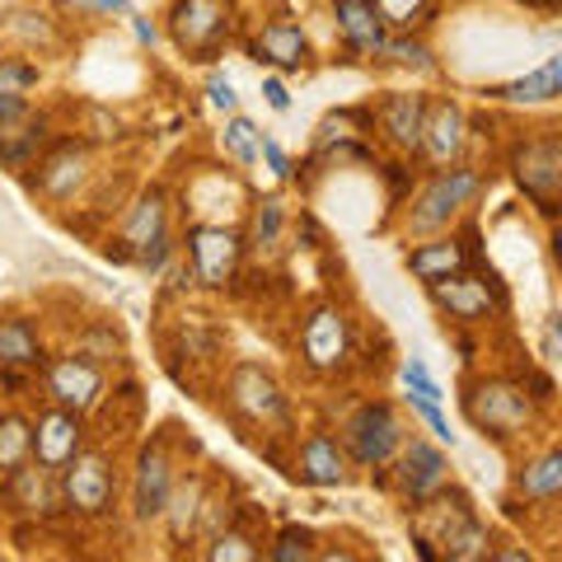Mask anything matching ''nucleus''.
<instances>
[{
    "label": "nucleus",
    "mask_w": 562,
    "mask_h": 562,
    "mask_svg": "<svg viewBox=\"0 0 562 562\" xmlns=\"http://www.w3.org/2000/svg\"><path fill=\"white\" fill-rule=\"evenodd\" d=\"M413 506L441 520V525H436V535L431 530L417 535V553L422 558H436L431 543H441V558H450V562H479V558H487V543L492 539L483 530V520L473 516V506H469L464 492H446V483H441L431 497H422Z\"/></svg>",
    "instance_id": "obj_1"
},
{
    "label": "nucleus",
    "mask_w": 562,
    "mask_h": 562,
    "mask_svg": "<svg viewBox=\"0 0 562 562\" xmlns=\"http://www.w3.org/2000/svg\"><path fill=\"white\" fill-rule=\"evenodd\" d=\"M464 413L483 436L512 441L516 431H525V422L535 417V398L516 380H473L464 394Z\"/></svg>",
    "instance_id": "obj_2"
},
{
    "label": "nucleus",
    "mask_w": 562,
    "mask_h": 562,
    "mask_svg": "<svg viewBox=\"0 0 562 562\" xmlns=\"http://www.w3.org/2000/svg\"><path fill=\"white\" fill-rule=\"evenodd\" d=\"M169 33L188 57H198V61L221 57V47L235 33V0H173Z\"/></svg>",
    "instance_id": "obj_3"
},
{
    "label": "nucleus",
    "mask_w": 562,
    "mask_h": 562,
    "mask_svg": "<svg viewBox=\"0 0 562 562\" xmlns=\"http://www.w3.org/2000/svg\"><path fill=\"white\" fill-rule=\"evenodd\" d=\"M57 473H61V502H66L76 516L99 520V516L113 512L117 473H113V464H109V454H103V450H85V446H80Z\"/></svg>",
    "instance_id": "obj_4"
},
{
    "label": "nucleus",
    "mask_w": 562,
    "mask_h": 562,
    "mask_svg": "<svg viewBox=\"0 0 562 562\" xmlns=\"http://www.w3.org/2000/svg\"><path fill=\"white\" fill-rule=\"evenodd\" d=\"M479 192H483V173H479V169L446 165L427 188H422L417 206L408 211V231H413V235L441 231V225H450L473 198H479Z\"/></svg>",
    "instance_id": "obj_5"
},
{
    "label": "nucleus",
    "mask_w": 562,
    "mask_h": 562,
    "mask_svg": "<svg viewBox=\"0 0 562 562\" xmlns=\"http://www.w3.org/2000/svg\"><path fill=\"white\" fill-rule=\"evenodd\" d=\"M431 301L441 314H450V319H460V324H483L492 319V314H502L506 310V291H502V281L492 277V272H450L441 281H431Z\"/></svg>",
    "instance_id": "obj_6"
},
{
    "label": "nucleus",
    "mask_w": 562,
    "mask_h": 562,
    "mask_svg": "<svg viewBox=\"0 0 562 562\" xmlns=\"http://www.w3.org/2000/svg\"><path fill=\"white\" fill-rule=\"evenodd\" d=\"M512 173L520 192L539 206V216H558V192H562V140L558 136H535L520 140L512 150Z\"/></svg>",
    "instance_id": "obj_7"
},
{
    "label": "nucleus",
    "mask_w": 562,
    "mask_h": 562,
    "mask_svg": "<svg viewBox=\"0 0 562 562\" xmlns=\"http://www.w3.org/2000/svg\"><path fill=\"white\" fill-rule=\"evenodd\" d=\"M403 446V422L390 403H361L347 422V454L361 469H384Z\"/></svg>",
    "instance_id": "obj_8"
},
{
    "label": "nucleus",
    "mask_w": 562,
    "mask_h": 562,
    "mask_svg": "<svg viewBox=\"0 0 562 562\" xmlns=\"http://www.w3.org/2000/svg\"><path fill=\"white\" fill-rule=\"evenodd\" d=\"M188 258H192V281H202L211 291H225L239 272L244 239L225 225H192L188 231Z\"/></svg>",
    "instance_id": "obj_9"
},
{
    "label": "nucleus",
    "mask_w": 562,
    "mask_h": 562,
    "mask_svg": "<svg viewBox=\"0 0 562 562\" xmlns=\"http://www.w3.org/2000/svg\"><path fill=\"white\" fill-rule=\"evenodd\" d=\"M301 357L314 375H338L347 357H351V333H347V319H342V310H333V305H319L305 319L301 328Z\"/></svg>",
    "instance_id": "obj_10"
},
{
    "label": "nucleus",
    "mask_w": 562,
    "mask_h": 562,
    "mask_svg": "<svg viewBox=\"0 0 562 562\" xmlns=\"http://www.w3.org/2000/svg\"><path fill=\"white\" fill-rule=\"evenodd\" d=\"M47 394L57 408H70V413H94L103 403V371L99 361H90L85 351H70V357H61L57 366L47 371Z\"/></svg>",
    "instance_id": "obj_11"
},
{
    "label": "nucleus",
    "mask_w": 562,
    "mask_h": 562,
    "mask_svg": "<svg viewBox=\"0 0 562 562\" xmlns=\"http://www.w3.org/2000/svg\"><path fill=\"white\" fill-rule=\"evenodd\" d=\"M231 408L244 413L249 422H258V427H286V398H281L277 390V380L262 371V366H235V375H231Z\"/></svg>",
    "instance_id": "obj_12"
},
{
    "label": "nucleus",
    "mask_w": 562,
    "mask_h": 562,
    "mask_svg": "<svg viewBox=\"0 0 562 562\" xmlns=\"http://www.w3.org/2000/svg\"><path fill=\"white\" fill-rule=\"evenodd\" d=\"M469 146V122H464V109L454 99H427V117H422V155L431 165H460V155Z\"/></svg>",
    "instance_id": "obj_13"
},
{
    "label": "nucleus",
    "mask_w": 562,
    "mask_h": 562,
    "mask_svg": "<svg viewBox=\"0 0 562 562\" xmlns=\"http://www.w3.org/2000/svg\"><path fill=\"white\" fill-rule=\"evenodd\" d=\"M169 492H173L169 450H165V441H150L146 450L136 454V479H132V512H136V520H160Z\"/></svg>",
    "instance_id": "obj_14"
},
{
    "label": "nucleus",
    "mask_w": 562,
    "mask_h": 562,
    "mask_svg": "<svg viewBox=\"0 0 562 562\" xmlns=\"http://www.w3.org/2000/svg\"><path fill=\"white\" fill-rule=\"evenodd\" d=\"M165 225H169V198H165L160 188L140 192L136 206L127 211V221H122V235L109 244V258H117V262H132L140 244L155 239V235H165Z\"/></svg>",
    "instance_id": "obj_15"
},
{
    "label": "nucleus",
    "mask_w": 562,
    "mask_h": 562,
    "mask_svg": "<svg viewBox=\"0 0 562 562\" xmlns=\"http://www.w3.org/2000/svg\"><path fill=\"white\" fill-rule=\"evenodd\" d=\"M80 446H85V417L70 413V408L43 413L38 427H33V460L47 464V469H61Z\"/></svg>",
    "instance_id": "obj_16"
},
{
    "label": "nucleus",
    "mask_w": 562,
    "mask_h": 562,
    "mask_svg": "<svg viewBox=\"0 0 562 562\" xmlns=\"http://www.w3.org/2000/svg\"><path fill=\"white\" fill-rule=\"evenodd\" d=\"M446 454L427 446V441H403L398 446V487H403V497L408 502H422V497H431L436 487L446 483Z\"/></svg>",
    "instance_id": "obj_17"
},
{
    "label": "nucleus",
    "mask_w": 562,
    "mask_h": 562,
    "mask_svg": "<svg viewBox=\"0 0 562 562\" xmlns=\"http://www.w3.org/2000/svg\"><path fill=\"white\" fill-rule=\"evenodd\" d=\"M5 479H10L5 497L14 502V512H24V516H47L52 502H61L57 469H47V464H38V460L20 464L14 473H5Z\"/></svg>",
    "instance_id": "obj_18"
},
{
    "label": "nucleus",
    "mask_w": 562,
    "mask_h": 562,
    "mask_svg": "<svg viewBox=\"0 0 562 562\" xmlns=\"http://www.w3.org/2000/svg\"><path fill=\"white\" fill-rule=\"evenodd\" d=\"M295 473H301V483L310 487H342L351 479V469H347V450L333 441V436L324 431H314L310 441L301 446V460H295Z\"/></svg>",
    "instance_id": "obj_19"
},
{
    "label": "nucleus",
    "mask_w": 562,
    "mask_h": 562,
    "mask_svg": "<svg viewBox=\"0 0 562 562\" xmlns=\"http://www.w3.org/2000/svg\"><path fill=\"white\" fill-rule=\"evenodd\" d=\"M249 52H254V61H268L277 70H305L310 66V38L295 24H286V20H277V24L262 29L258 38L249 43Z\"/></svg>",
    "instance_id": "obj_20"
},
{
    "label": "nucleus",
    "mask_w": 562,
    "mask_h": 562,
    "mask_svg": "<svg viewBox=\"0 0 562 562\" xmlns=\"http://www.w3.org/2000/svg\"><path fill=\"white\" fill-rule=\"evenodd\" d=\"M380 127L394 140L398 150H417L422 146V117H427V94H390L380 99Z\"/></svg>",
    "instance_id": "obj_21"
},
{
    "label": "nucleus",
    "mask_w": 562,
    "mask_h": 562,
    "mask_svg": "<svg viewBox=\"0 0 562 562\" xmlns=\"http://www.w3.org/2000/svg\"><path fill=\"white\" fill-rule=\"evenodd\" d=\"M333 14H338V29L351 52H384V43H390V29H384L371 0H333Z\"/></svg>",
    "instance_id": "obj_22"
},
{
    "label": "nucleus",
    "mask_w": 562,
    "mask_h": 562,
    "mask_svg": "<svg viewBox=\"0 0 562 562\" xmlns=\"http://www.w3.org/2000/svg\"><path fill=\"white\" fill-rule=\"evenodd\" d=\"M85 169H90V155H85V146H76V140H61L57 150L43 155L38 188L47 192V198H70V192L85 183Z\"/></svg>",
    "instance_id": "obj_23"
},
{
    "label": "nucleus",
    "mask_w": 562,
    "mask_h": 562,
    "mask_svg": "<svg viewBox=\"0 0 562 562\" xmlns=\"http://www.w3.org/2000/svg\"><path fill=\"white\" fill-rule=\"evenodd\" d=\"M473 254H469V244L464 239H431V244H417V249H408V272L417 281H441L450 272H460L469 268Z\"/></svg>",
    "instance_id": "obj_24"
},
{
    "label": "nucleus",
    "mask_w": 562,
    "mask_h": 562,
    "mask_svg": "<svg viewBox=\"0 0 562 562\" xmlns=\"http://www.w3.org/2000/svg\"><path fill=\"white\" fill-rule=\"evenodd\" d=\"M47 140V117H14L0 127V165L5 169H29L38 160Z\"/></svg>",
    "instance_id": "obj_25"
},
{
    "label": "nucleus",
    "mask_w": 562,
    "mask_h": 562,
    "mask_svg": "<svg viewBox=\"0 0 562 562\" xmlns=\"http://www.w3.org/2000/svg\"><path fill=\"white\" fill-rule=\"evenodd\" d=\"M29 366H43V338L33 319H0V371H29Z\"/></svg>",
    "instance_id": "obj_26"
},
{
    "label": "nucleus",
    "mask_w": 562,
    "mask_h": 562,
    "mask_svg": "<svg viewBox=\"0 0 562 562\" xmlns=\"http://www.w3.org/2000/svg\"><path fill=\"white\" fill-rule=\"evenodd\" d=\"M487 94L506 99V103H549V99H558L562 94V52H553L535 76H525L516 85H497V90H487Z\"/></svg>",
    "instance_id": "obj_27"
},
{
    "label": "nucleus",
    "mask_w": 562,
    "mask_h": 562,
    "mask_svg": "<svg viewBox=\"0 0 562 562\" xmlns=\"http://www.w3.org/2000/svg\"><path fill=\"white\" fill-rule=\"evenodd\" d=\"M516 492L525 502H539V506H549L562 497V454L549 450V454H539V460H530L520 473H516Z\"/></svg>",
    "instance_id": "obj_28"
},
{
    "label": "nucleus",
    "mask_w": 562,
    "mask_h": 562,
    "mask_svg": "<svg viewBox=\"0 0 562 562\" xmlns=\"http://www.w3.org/2000/svg\"><path fill=\"white\" fill-rule=\"evenodd\" d=\"M38 85V66L29 61H0V127L29 113V90Z\"/></svg>",
    "instance_id": "obj_29"
},
{
    "label": "nucleus",
    "mask_w": 562,
    "mask_h": 562,
    "mask_svg": "<svg viewBox=\"0 0 562 562\" xmlns=\"http://www.w3.org/2000/svg\"><path fill=\"white\" fill-rule=\"evenodd\" d=\"M33 460V422L20 413H0V473H14Z\"/></svg>",
    "instance_id": "obj_30"
},
{
    "label": "nucleus",
    "mask_w": 562,
    "mask_h": 562,
    "mask_svg": "<svg viewBox=\"0 0 562 562\" xmlns=\"http://www.w3.org/2000/svg\"><path fill=\"white\" fill-rule=\"evenodd\" d=\"M314 530L310 525H281V530L272 535V549L268 558L272 562H310V558H319V549H314Z\"/></svg>",
    "instance_id": "obj_31"
},
{
    "label": "nucleus",
    "mask_w": 562,
    "mask_h": 562,
    "mask_svg": "<svg viewBox=\"0 0 562 562\" xmlns=\"http://www.w3.org/2000/svg\"><path fill=\"white\" fill-rule=\"evenodd\" d=\"M198 512H202V483H198V479H192L188 487H179V492H169V502H165V520H169L173 539H183V535L192 530V520H198Z\"/></svg>",
    "instance_id": "obj_32"
},
{
    "label": "nucleus",
    "mask_w": 562,
    "mask_h": 562,
    "mask_svg": "<svg viewBox=\"0 0 562 562\" xmlns=\"http://www.w3.org/2000/svg\"><path fill=\"white\" fill-rule=\"evenodd\" d=\"M206 558L211 562H254V558H262V549H254V535H244L239 525H225V530H216V539H211Z\"/></svg>",
    "instance_id": "obj_33"
},
{
    "label": "nucleus",
    "mask_w": 562,
    "mask_h": 562,
    "mask_svg": "<svg viewBox=\"0 0 562 562\" xmlns=\"http://www.w3.org/2000/svg\"><path fill=\"white\" fill-rule=\"evenodd\" d=\"M371 5L384 20V29H398V33H408L413 24H422L431 14V0H371Z\"/></svg>",
    "instance_id": "obj_34"
},
{
    "label": "nucleus",
    "mask_w": 562,
    "mask_h": 562,
    "mask_svg": "<svg viewBox=\"0 0 562 562\" xmlns=\"http://www.w3.org/2000/svg\"><path fill=\"white\" fill-rule=\"evenodd\" d=\"M258 127L249 117H231L225 122V155H231V160H239V165H254L258 160Z\"/></svg>",
    "instance_id": "obj_35"
},
{
    "label": "nucleus",
    "mask_w": 562,
    "mask_h": 562,
    "mask_svg": "<svg viewBox=\"0 0 562 562\" xmlns=\"http://www.w3.org/2000/svg\"><path fill=\"white\" fill-rule=\"evenodd\" d=\"M277 235H281V202L277 198H268L258 206V216H254V235H249V244L254 249H277Z\"/></svg>",
    "instance_id": "obj_36"
},
{
    "label": "nucleus",
    "mask_w": 562,
    "mask_h": 562,
    "mask_svg": "<svg viewBox=\"0 0 562 562\" xmlns=\"http://www.w3.org/2000/svg\"><path fill=\"white\" fill-rule=\"evenodd\" d=\"M403 384H408V398H431V403H441V398H446V394H441V384L427 375V366H422V361H408V366H403Z\"/></svg>",
    "instance_id": "obj_37"
},
{
    "label": "nucleus",
    "mask_w": 562,
    "mask_h": 562,
    "mask_svg": "<svg viewBox=\"0 0 562 562\" xmlns=\"http://www.w3.org/2000/svg\"><path fill=\"white\" fill-rule=\"evenodd\" d=\"M169 254H173V239H169V231H165V235H155V239L140 244L132 262H136V268H146V272H165Z\"/></svg>",
    "instance_id": "obj_38"
},
{
    "label": "nucleus",
    "mask_w": 562,
    "mask_h": 562,
    "mask_svg": "<svg viewBox=\"0 0 562 562\" xmlns=\"http://www.w3.org/2000/svg\"><path fill=\"white\" fill-rule=\"evenodd\" d=\"M384 52L398 61V66H417V70H427L431 66V52L427 43H413V38H394V43H384Z\"/></svg>",
    "instance_id": "obj_39"
},
{
    "label": "nucleus",
    "mask_w": 562,
    "mask_h": 562,
    "mask_svg": "<svg viewBox=\"0 0 562 562\" xmlns=\"http://www.w3.org/2000/svg\"><path fill=\"white\" fill-rule=\"evenodd\" d=\"M413 408H417L422 417H427V427H431L436 436H441V441H450V446H454V431H450V422L441 417V403H431V398H413Z\"/></svg>",
    "instance_id": "obj_40"
},
{
    "label": "nucleus",
    "mask_w": 562,
    "mask_h": 562,
    "mask_svg": "<svg viewBox=\"0 0 562 562\" xmlns=\"http://www.w3.org/2000/svg\"><path fill=\"white\" fill-rule=\"evenodd\" d=\"M258 155H262V160L272 165V173H277V179H291V160H286V150H281L272 136H258Z\"/></svg>",
    "instance_id": "obj_41"
},
{
    "label": "nucleus",
    "mask_w": 562,
    "mask_h": 562,
    "mask_svg": "<svg viewBox=\"0 0 562 562\" xmlns=\"http://www.w3.org/2000/svg\"><path fill=\"white\" fill-rule=\"evenodd\" d=\"M206 94H211V103L216 109H225V113H235V103H239V94H235V85L225 80V76H211V85H206Z\"/></svg>",
    "instance_id": "obj_42"
},
{
    "label": "nucleus",
    "mask_w": 562,
    "mask_h": 562,
    "mask_svg": "<svg viewBox=\"0 0 562 562\" xmlns=\"http://www.w3.org/2000/svg\"><path fill=\"white\" fill-rule=\"evenodd\" d=\"M262 94H268V103H272L277 113H286V109H291V94H286V85H281L277 76H268V80H262Z\"/></svg>",
    "instance_id": "obj_43"
},
{
    "label": "nucleus",
    "mask_w": 562,
    "mask_h": 562,
    "mask_svg": "<svg viewBox=\"0 0 562 562\" xmlns=\"http://www.w3.org/2000/svg\"><path fill=\"white\" fill-rule=\"evenodd\" d=\"M558 347H562V319H549V328H543V361H558Z\"/></svg>",
    "instance_id": "obj_44"
},
{
    "label": "nucleus",
    "mask_w": 562,
    "mask_h": 562,
    "mask_svg": "<svg viewBox=\"0 0 562 562\" xmlns=\"http://www.w3.org/2000/svg\"><path fill=\"white\" fill-rule=\"evenodd\" d=\"M90 5H99V10H117V14H132L127 0H90Z\"/></svg>",
    "instance_id": "obj_45"
},
{
    "label": "nucleus",
    "mask_w": 562,
    "mask_h": 562,
    "mask_svg": "<svg viewBox=\"0 0 562 562\" xmlns=\"http://www.w3.org/2000/svg\"><path fill=\"white\" fill-rule=\"evenodd\" d=\"M14 384H20V380H14L10 371H0V408H5V398H10V390H14Z\"/></svg>",
    "instance_id": "obj_46"
},
{
    "label": "nucleus",
    "mask_w": 562,
    "mask_h": 562,
    "mask_svg": "<svg viewBox=\"0 0 562 562\" xmlns=\"http://www.w3.org/2000/svg\"><path fill=\"white\" fill-rule=\"evenodd\" d=\"M136 38H140V43H155V24H146V20H136Z\"/></svg>",
    "instance_id": "obj_47"
},
{
    "label": "nucleus",
    "mask_w": 562,
    "mask_h": 562,
    "mask_svg": "<svg viewBox=\"0 0 562 562\" xmlns=\"http://www.w3.org/2000/svg\"><path fill=\"white\" fill-rule=\"evenodd\" d=\"M530 5H558V0H530Z\"/></svg>",
    "instance_id": "obj_48"
}]
</instances>
